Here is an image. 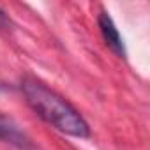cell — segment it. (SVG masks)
Returning <instances> with one entry per match:
<instances>
[{
	"instance_id": "1",
	"label": "cell",
	"mask_w": 150,
	"mask_h": 150,
	"mask_svg": "<svg viewBox=\"0 0 150 150\" xmlns=\"http://www.w3.org/2000/svg\"><path fill=\"white\" fill-rule=\"evenodd\" d=\"M21 92L28 103V106L50 125L58 129L64 134L76 136V138H88L90 129L83 117L74 110L62 96L55 90L48 88L44 83L25 78L21 81Z\"/></svg>"
},
{
	"instance_id": "2",
	"label": "cell",
	"mask_w": 150,
	"mask_h": 150,
	"mask_svg": "<svg viewBox=\"0 0 150 150\" xmlns=\"http://www.w3.org/2000/svg\"><path fill=\"white\" fill-rule=\"evenodd\" d=\"M0 141L14 145L20 150H34L30 138L20 129V125L13 118L6 115H0Z\"/></svg>"
},
{
	"instance_id": "3",
	"label": "cell",
	"mask_w": 150,
	"mask_h": 150,
	"mask_svg": "<svg viewBox=\"0 0 150 150\" xmlns=\"http://www.w3.org/2000/svg\"><path fill=\"white\" fill-rule=\"evenodd\" d=\"M99 28H101V34H103L106 44L111 48V51L117 53L118 57L125 58L124 41H122V37H120V34H118V30H117V27H115V23H113V20H111L110 14L104 13V11L99 14Z\"/></svg>"
}]
</instances>
